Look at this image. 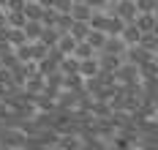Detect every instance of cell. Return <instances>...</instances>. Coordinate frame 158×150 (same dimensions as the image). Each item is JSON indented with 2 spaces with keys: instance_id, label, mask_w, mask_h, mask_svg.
<instances>
[{
  "instance_id": "8fae6325",
  "label": "cell",
  "mask_w": 158,
  "mask_h": 150,
  "mask_svg": "<svg viewBox=\"0 0 158 150\" xmlns=\"http://www.w3.org/2000/svg\"><path fill=\"white\" fill-rule=\"evenodd\" d=\"M68 33L74 35L77 41H85L87 33H90V22H79V19H74V25H71V30H68Z\"/></svg>"
},
{
  "instance_id": "484cf974",
  "label": "cell",
  "mask_w": 158,
  "mask_h": 150,
  "mask_svg": "<svg viewBox=\"0 0 158 150\" xmlns=\"http://www.w3.org/2000/svg\"><path fill=\"white\" fill-rule=\"evenodd\" d=\"M57 150H65V148H57Z\"/></svg>"
},
{
  "instance_id": "7a4b0ae2",
  "label": "cell",
  "mask_w": 158,
  "mask_h": 150,
  "mask_svg": "<svg viewBox=\"0 0 158 150\" xmlns=\"http://www.w3.org/2000/svg\"><path fill=\"white\" fill-rule=\"evenodd\" d=\"M114 14H117L120 19H126V22H136V17H139V6H136V0H117Z\"/></svg>"
},
{
  "instance_id": "9c48e42d",
  "label": "cell",
  "mask_w": 158,
  "mask_h": 150,
  "mask_svg": "<svg viewBox=\"0 0 158 150\" xmlns=\"http://www.w3.org/2000/svg\"><path fill=\"white\" fill-rule=\"evenodd\" d=\"M60 35H63V30H60V27H44V33H41V38H38V41H44L47 47H57Z\"/></svg>"
},
{
  "instance_id": "9a60e30c",
  "label": "cell",
  "mask_w": 158,
  "mask_h": 150,
  "mask_svg": "<svg viewBox=\"0 0 158 150\" xmlns=\"http://www.w3.org/2000/svg\"><path fill=\"white\" fill-rule=\"evenodd\" d=\"M139 44H142V47H144L147 52H158V33H156V30H150V33H144Z\"/></svg>"
},
{
  "instance_id": "5bb4252c",
  "label": "cell",
  "mask_w": 158,
  "mask_h": 150,
  "mask_svg": "<svg viewBox=\"0 0 158 150\" xmlns=\"http://www.w3.org/2000/svg\"><path fill=\"white\" fill-rule=\"evenodd\" d=\"M95 47L93 44H90V41H79V47H77V52H74V55H77L79 60H85V57H95Z\"/></svg>"
},
{
  "instance_id": "ffe728a7",
  "label": "cell",
  "mask_w": 158,
  "mask_h": 150,
  "mask_svg": "<svg viewBox=\"0 0 158 150\" xmlns=\"http://www.w3.org/2000/svg\"><path fill=\"white\" fill-rule=\"evenodd\" d=\"M55 8H57V11H63V14H71L74 0H55Z\"/></svg>"
},
{
  "instance_id": "4fadbf2b",
  "label": "cell",
  "mask_w": 158,
  "mask_h": 150,
  "mask_svg": "<svg viewBox=\"0 0 158 150\" xmlns=\"http://www.w3.org/2000/svg\"><path fill=\"white\" fill-rule=\"evenodd\" d=\"M123 27H126V19H120L117 14H112L109 22H106V33H109V35H120V33H123Z\"/></svg>"
},
{
  "instance_id": "cb8c5ba5",
  "label": "cell",
  "mask_w": 158,
  "mask_h": 150,
  "mask_svg": "<svg viewBox=\"0 0 158 150\" xmlns=\"http://www.w3.org/2000/svg\"><path fill=\"white\" fill-rule=\"evenodd\" d=\"M0 150H6V145H3V142H0Z\"/></svg>"
},
{
  "instance_id": "7402d4cb",
  "label": "cell",
  "mask_w": 158,
  "mask_h": 150,
  "mask_svg": "<svg viewBox=\"0 0 158 150\" xmlns=\"http://www.w3.org/2000/svg\"><path fill=\"white\" fill-rule=\"evenodd\" d=\"M38 3H41L44 8H55V0H38Z\"/></svg>"
},
{
  "instance_id": "44dd1931",
  "label": "cell",
  "mask_w": 158,
  "mask_h": 150,
  "mask_svg": "<svg viewBox=\"0 0 158 150\" xmlns=\"http://www.w3.org/2000/svg\"><path fill=\"white\" fill-rule=\"evenodd\" d=\"M87 3H90V6H93V11H104V8H106V3H109V0H87Z\"/></svg>"
},
{
  "instance_id": "d4e9b609",
  "label": "cell",
  "mask_w": 158,
  "mask_h": 150,
  "mask_svg": "<svg viewBox=\"0 0 158 150\" xmlns=\"http://www.w3.org/2000/svg\"><path fill=\"white\" fill-rule=\"evenodd\" d=\"M74 3H85V0H74Z\"/></svg>"
},
{
  "instance_id": "6da1fadb",
  "label": "cell",
  "mask_w": 158,
  "mask_h": 150,
  "mask_svg": "<svg viewBox=\"0 0 158 150\" xmlns=\"http://www.w3.org/2000/svg\"><path fill=\"white\" fill-rule=\"evenodd\" d=\"M101 71L104 74H117V68L126 63V55H114V52H104L101 49Z\"/></svg>"
},
{
  "instance_id": "2e32d148",
  "label": "cell",
  "mask_w": 158,
  "mask_h": 150,
  "mask_svg": "<svg viewBox=\"0 0 158 150\" xmlns=\"http://www.w3.org/2000/svg\"><path fill=\"white\" fill-rule=\"evenodd\" d=\"M25 22H27L25 8H19V11H8V25H11V27H25Z\"/></svg>"
},
{
  "instance_id": "8992f818",
  "label": "cell",
  "mask_w": 158,
  "mask_h": 150,
  "mask_svg": "<svg viewBox=\"0 0 158 150\" xmlns=\"http://www.w3.org/2000/svg\"><path fill=\"white\" fill-rule=\"evenodd\" d=\"M71 17L79 19V22H90V17H93V6L85 0V3H74V8H71Z\"/></svg>"
},
{
  "instance_id": "603a6c76",
  "label": "cell",
  "mask_w": 158,
  "mask_h": 150,
  "mask_svg": "<svg viewBox=\"0 0 158 150\" xmlns=\"http://www.w3.org/2000/svg\"><path fill=\"white\" fill-rule=\"evenodd\" d=\"M0 8H8V0H0Z\"/></svg>"
},
{
  "instance_id": "5b68a950",
  "label": "cell",
  "mask_w": 158,
  "mask_h": 150,
  "mask_svg": "<svg viewBox=\"0 0 158 150\" xmlns=\"http://www.w3.org/2000/svg\"><path fill=\"white\" fill-rule=\"evenodd\" d=\"M44 22L41 19H27L25 22V35H27V41H38L41 38V33H44Z\"/></svg>"
},
{
  "instance_id": "52a82bcc",
  "label": "cell",
  "mask_w": 158,
  "mask_h": 150,
  "mask_svg": "<svg viewBox=\"0 0 158 150\" xmlns=\"http://www.w3.org/2000/svg\"><path fill=\"white\" fill-rule=\"evenodd\" d=\"M77 47H79V41H77L71 33H63V35H60V41H57V49L63 52V55H74Z\"/></svg>"
},
{
  "instance_id": "ac0fdd59",
  "label": "cell",
  "mask_w": 158,
  "mask_h": 150,
  "mask_svg": "<svg viewBox=\"0 0 158 150\" xmlns=\"http://www.w3.org/2000/svg\"><path fill=\"white\" fill-rule=\"evenodd\" d=\"M57 148H65V150H79V139H77V136H60V139H57Z\"/></svg>"
},
{
  "instance_id": "ba28073f",
  "label": "cell",
  "mask_w": 158,
  "mask_h": 150,
  "mask_svg": "<svg viewBox=\"0 0 158 150\" xmlns=\"http://www.w3.org/2000/svg\"><path fill=\"white\" fill-rule=\"evenodd\" d=\"M106 38H109V33H106V30H93V27H90V33H87V38H85V41H90L95 49L101 52L104 47H106Z\"/></svg>"
},
{
  "instance_id": "30bf717a",
  "label": "cell",
  "mask_w": 158,
  "mask_h": 150,
  "mask_svg": "<svg viewBox=\"0 0 158 150\" xmlns=\"http://www.w3.org/2000/svg\"><path fill=\"white\" fill-rule=\"evenodd\" d=\"M136 25L142 27V33H150V30H156V25H158V14H139Z\"/></svg>"
},
{
  "instance_id": "d6986e66",
  "label": "cell",
  "mask_w": 158,
  "mask_h": 150,
  "mask_svg": "<svg viewBox=\"0 0 158 150\" xmlns=\"http://www.w3.org/2000/svg\"><path fill=\"white\" fill-rule=\"evenodd\" d=\"M0 142H3L6 148H8V145H22V142H25V136H22V134H16V131H11V134H6Z\"/></svg>"
},
{
  "instance_id": "7c38bea8",
  "label": "cell",
  "mask_w": 158,
  "mask_h": 150,
  "mask_svg": "<svg viewBox=\"0 0 158 150\" xmlns=\"http://www.w3.org/2000/svg\"><path fill=\"white\" fill-rule=\"evenodd\" d=\"M44 11H47V8H44L38 0H27V3H25V14H27V19H41Z\"/></svg>"
},
{
  "instance_id": "3957f363",
  "label": "cell",
  "mask_w": 158,
  "mask_h": 150,
  "mask_svg": "<svg viewBox=\"0 0 158 150\" xmlns=\"http://www.w3.org/2000/svg\"><path fill=\"white\" fill-rule=\"evenodd\" d=\"M79 74H82L85 79L101 77V74H104V71H101V60H98V57H85V60H79Z\"/></svg>"
},
{
  "instance_id": "e0dca14e",
  "label": "cell",
  "mask_w": 158,
  "mask_h": 150,
  "mask_svg": "<svg viewBox=\"0 0 158 150\" xmlns=\"http://www.w3.org/2000/svg\"><path fill=\"white\" fill-rule=\"evenodd\" d=\"M106 22H109V17L104 11H93V17H90V27L93 30H106Z\"/></svg>"
},
{
  "instance_id": "277c9868",
  "label": "cell",
  "mask_w": 158,
  "mask_h": 150,
  "mask_svg": "<svg viewBox=\"0 0 158 150\" xmlns=\"http://www.w3.org/2000/svg\"><path fill=\"white\" fill-rule=\"evenodd\" d=\"M123 41H126L128 47H134V44H139V41H142V27H139V25H136V22H126V27H123Z\"/></svg>"
}]
</instances>
